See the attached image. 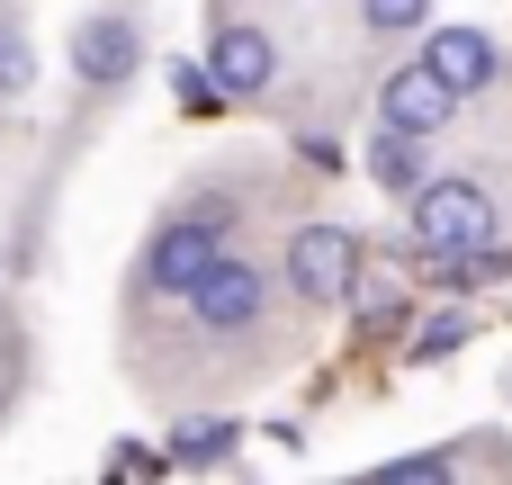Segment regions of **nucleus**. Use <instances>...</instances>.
Returning a JSON list of instances; mask_svg holds the SVG:
<instances>
[{"label": "nucleus", "mask_w": 512, "mask_h": 485, "mask_svg": "<svg viewBox=\"0 0 512 485\" xmlns=\"http://www.w3.org/2000/svg\"><path fill=\"white\" fill-rule=\"evenodd\" d=\"M189 306V333L207 351H252V369H270L261 351H279V279L243 252H216V270L180 297Z\"/></svg>", "instance_id": "nucleus-1"}, {"label": "nucleus", "mask_w": 512, "mask_h": 485, "mask_svg": "<svg viewBox=\"0 0 512 485\" xmlns=\"http://www.w3.org/2000/svg\"><path fill=\"white\" fill-rule=\"evenodd\" d=\"M243 216H234V198L216 189V207L207 198H189V207H171L162 225H153V243L135 252V270H126V288L144 297V306H180L207 270H216V252H225V234H234Z\"/></svg>", "instance_id": "nucleus-2"}, {"label": "nucleus", "mask_w": 512, "mask_h": 485, "mask_svg": "<svg viewBox=\"0 0 512 485\" xmlns=\"http://www.w3.org/2000/svg\"><path fill=\"white\" fill-rule=\"evenodd\" d=\"M360 261H369V243L351 234V225H333V216H306L297 234H288V288L306 297V306H342L351 288H360Z\"/></svg>", "instance_id": "nucleus-3"}, {"label": "nucleus", "mask_w": 512, "mask_h": 485, "mask_svg": "<svg viewBox=\"0 0 512 485\" xmlns=\"http://www.w3.org/2000/svg\"><path fill=\"white\" fill-rule=\"evenodd\" d=\"M495 234H504V207L486 198V180H423L414 189V243L423 252H468Z\"/></svg>", "instance_id": "nucleus-4"}, {"label": "nucleus", "mask_w": 512, "mask_h": 485, "mask_svg": "<svg viewBox=\"0 0 512 485\" xmlns=\"http://www.w3.org/2000/svg\"><path fill=\"white\" fill-rule=\"evenodd\" d=\"M135 63H144V27H135L117 0L72 18V72H81V90H90V99H117V90L135 81Z\"/></svg>", "instance_id": "nucleus-5"}, {"label": "nucleus", "mask_w": 512, "mask_h": 485, "mask_svg": "<svg viewBox=\"0 0 512 485\" xmlns=\"http://www.w3.org/2000/svg\"><path fill=\"white\" fill-rule=\"evenodd\" d=\"M207 72H216V90L225 99H270V81H279V36L261 27V18H216L207 9Z\"/></svg>", "instance_id": "nucleus-6"}, {"label": "nucleus", "mask_w": 512, "mask_h": 485, "mask_svg": "<svg viewBox=\"0 0 512 485\" xmlns=\"http://www.w3.org/2000/svg\"><path fill=\"white\" fill-rule=\"evenodd\" d=\"M378 117L405 126V135H441V126L459 117V90L414 54V63H387V81H378Z\"/></svg>", "instance_id": "nucleus-7"}, {"label": "nucleus", "mask_w": 512, "mask_h": 485, "mask_svg": "<svg viewBox=\"0 0 512 485\" xmlns=\"http://www.w3.org/2000/svg\"><path fill=\"white\" fill-rule=\"evenodd\" d=\"M423 63H432L459 99H477V90H495V81H504V54H495V36H486V27H432V36H423Z\"/></svg>", "instance_id": "nucleus-8"}, {"label": "nucleus", "mask_w": 512, "mask_h": 485, "mask_svg": "<svg viewBox=\"0 0 512 485\" xmlns=\"http://www.w3.org/2000/svg\"><path fill=\"white\" fill-rule=\"evenodd\" d=\"M369 180H378L387 198H414V189L432 180V135H405V126H378V144H369Z\"/></svg>", "instance_id": "nucleus-9"}, {"label": "nucleus", "mask_w": 512, "mask_h": 485, "mask_svg": "<svg viewBox=\"0 0 512 485\" xmlns=\"http://www.w3.org/2000/svg\"><path fill=\"white\" fill-rule=\"evenodd\" d=\"M234 441H243V432H234L225 414H189V423L171 432V450H162V459H171V468H225V459H234Z\"/></svg>", "instance_id": "nucleus-10"}, {"label": "nucleus", "mask_w": 512, "mask_h": 485, "mask_svg": "<svg viewBox=\"0 0 512 485\" xmlns=\"http://www.w3.org/2000/svg\"><path fill=\"white\" fill-rule=\"evenodd\" d=\"M27 90H36V45H27L18 0H0V108H18Z\"/></svg>", "instance_id": "nucleus-11"}, {"label": "nucleus", "mask_w": 512, "mask_h": 485, "mask_svg": "<svg viewBox=\"0 0 512 485\" xmlns=\"http://www.w3.org/2000/svg\"><path fill=\"white\" fill-rule=\"evenodd\" d=\"M360 27L369 36H414V27H432V0H360Z\"/></svg>", "instance_id": "nucleus-12"}, {"label": "nucleus", "mask_w": 512, "mask_h": 485, "mask_svg": "<svg viewBox=\"0 0 512 485\" xmlns=\"http://www.w3.org/2000/svg\"><path fill=\"white\" fill-rule=\"evenodd\" d=\"M468 342H477L468 315H432V324L414 333V360H450V351H468Z\"/></svg>", "instance_id": "nucleus-13"}, {"label": "nucleus", "mask_w": 512, "mask_h": 485, "mask_svg": "<svg viewBox=\"0 0 512 485\" xmlns=\"http://www.w3.org/2000/svg\"><path fill=\"white\" fill-rule=\"evenodd\" d=\"M162 468V450H144V441H117L108 450V477H153Z\"/></svg>", "instance_id": "nucleus-14"}, {"label": "nucleus", "mask_w": 512, "mask_h": 485, "mask_svg": "<svg viewBox=\"0 0 512 485\" xmlns=\"http://www.w3.org/2000/svg\"><path fill=\"white\" fill-rule=\"evenodd\" d=\"M396 324H405V306H396V297H378V306H369V315H360V342H387V333H396Z\"/></svg>", "instance_id": "nucleus-15"}, {"label": "nucleus", "mask_w": 512, "mask_h": 485, "mask_svg": "<svg viewBox=\"0 0 512 485\" xmlns=\"http://www.w3.org/2000/svg\"><path fill=\"white\" fill-rule=\"evenodd\" d=\"M0 405H9V387H0Z\"/></svg>", "instance_id": "nucleus-16"}, {"label": "nucleus", "mask_w": 512, "mask_h": 485, "mask_svg": "<svg viewBox=\"0 0 512 485\" xmlns=\"http://www.w3.org/2000/svg\"><path fill=\"white\" fill-rule=\"evenodd\" d=\"M504 396H512V378H504Z\"/></svg>", "instance_id": "nucleus-17"}]
</instances>
